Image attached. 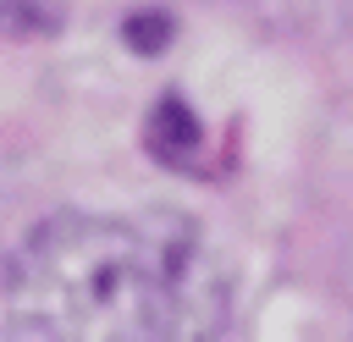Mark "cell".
I'll return each instance as SVG.
<instances>
[{"label":"cell","mask_w":353,"mask_h":342,"mask_svg":"<svg viewBox=\"0 0 353 342\" xmlns=\"http://www.w3.org/2000/svg\"><path fill=\"white\" fill-rule=\"evenodd\" d=\"M11 336L171 342L226 325V270L176 215H50L6 265Z\"/></svg>","instance_id":"cell-1"},{"label":"cell","mask_w":353,"mask_h":342,"mask_svg":"<svg viewBox=\"0 0 353 342\" xmlns=\"http://www.w3.org/2000/svg\"><path fill=\"white\" fill-rule=\"evenodd\" d=\"M50 0H0V28H44Z\"/></svg>","instance_id":"cell-2"}]
</instances>
